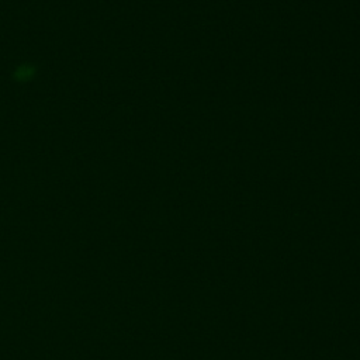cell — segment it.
Returning a JSON list of instances; mask_svg holds the SVG:
<instances>
[{"label":"cell","mask_w":360,"mask_h":360,"mask_svg":"<svg viewBox=\"0 0 360 360\" xmlns=\"http://www.w3.org/2000/svg\"><path fill=\"white\" fill-rule=\"evenodd\" d=\"M34 75H35V68L34 66H31V65H20L14 70L13 77H14V80L24 83V82L31 80L34 77Z\"/></svg>","instance_id":"6da1fadb"}]
</instances>
